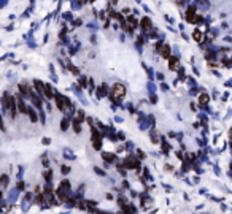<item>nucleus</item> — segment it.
Listing matches in <instances>:
<instances>
[{
    "instance_id": "7ed1b4c3",
    "label": "nucleus",
    "mask_w": 232,
    "mask_h": 214,
    "mask_svg": "<svg viewBox=\"0 0 232 214\" xmlns=\"http://www.w3.org/2000/svg\"><path fill=\"white\" fill-rule=\"evenodd\" d=\"M176 67H178V60H176V59H170V68L175 70Z\"/></svg>"
},
{
    "instance_id": "f03ea898",
    "label": "nucleus",
    "mask_w": 232,
    "mask_h": 214,
    "mask_svg": "<svg viewBox=\"0 0 232 214\" xmlns=\"http://www.w3.org/2000/svg\"><path fill=\"white\" fill-rule=\"evenodd\" d=\"M199 102H200L202 105H205V103L208 102V95H207V94H202L200 97H199Z\"/></svg>"
},
{
    "instance_id": "20e7f679",
    "label": "nucleus",
    "mask_w": 232,
    "mask_h": 214,
    "mask_svg": "<svg viewBox=\"0 0 232 214\" xmlns=\"http://www.w3.org/2000/svg\"><path fill=\"white\" fill-rule=\"evenodd\" d=\"M192 37H194V40H197V41H200L202 40V35H200V32H194V35H192Z\"/></svg>"
},
{
    "instance_id": "423d86ee",
    "label": "nucleus",
    "mask_w": 232,
    "mask_h": 214,
    "mask_svg": "<svg viewBox=\"0 0 232 214\" xmlns=\"http://www.w3.org/2000/svg\"><path fill=\"white\" fill-rule=\"evenodd\" d=\"M73 130H76V132H80L81 128H80V124L78 122H73Z\"/></svg>"
},
{
    "instance_id": "39448f33",
    "label": "nucleus",
    "mask_w": 232,
    "mask_h": 214,
    "mask_svg": "<svg viewBox=\"0 0 232 214\" xmlns=\"http://www.w3.org/2000/svg\"><path fill=\"white\" fill-rule=\"evenodd\" d=\"M169 54H170V53H169V46H165V48L162 49V56H164V57H169Z\"/></svg>"
},
{
    "instance_id": "f257e3e1",
    "label": "nucleus",
    "mask_w": 232,
    "mask_h": 214,
    "mask_svg": "<svg viewBox=\"0 0 232 214\" xmlns=\"http://www.w3.org/2000/svg\"><path fill=\"white\" fill-rule=\"evenodd\" d=\"M124 95H126V87L123 86V84H119V83L113 84V87H111V97H114L116 100H119V98H123Z\"/></svg>"
}]
</instances>
